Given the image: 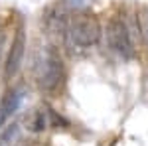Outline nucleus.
Here are the masks:
<instances>
[{"instance_id": "obj_1", "label": "nucleus", "mask_w": 148, "mask_h": 146, "mask_svg": "<svg viewBox=\"0 0 148 146\" xmlns=\"http://www.w3.org/2000/svg\"><path fill=\"white\" fill-rule=\"evenodd\" d=\"M36 79H38V87L47 95H53L63 87L65 65H63V59H61L57 49L46 47L42 51L40 61L36 65Z\"/></svg>"}, {"instance_id": "obj_7", "label": "nucleus", "mask_w": 148, "mask_h": 146, "mask_svg": "<svg viewBox=\"0 0 148 146\" xmlns=\"http://www.w3.org/2000/svg\"><path fill=\"white\" fill-rule=\"evenodd\" d=\"M47 126V119H46V112L40 111L38 114L34 117V123H32V130H36V132H40V130H44Z\"/></svg>"}, {"instance_id": "obj_5", "label": "nucleus", "mask_w": 148, "mask_h": 146, "mask_svg": "<svg viewBox=\"0 0 148 146\" xmlns=\"http://www.w3.org/2000/svg\"><path fill=\"white\" fill-rule=\"evenodd\" d=\"M20 99H22L20 91H6L4 93V97L0 99V128L8 123V119L20 107Z\"/></svg>"}, {"instance_id": "obj_4", "label": "nucleus", "mask_w": 148, "mask_h": 146, "mask_svg": "<svg viewBox=\"0 0 148 146\" xmlns=\"http://www.w3.org/2000/svg\"><path fill=\"white\" fill-rule=\"evenodd\" d=\"M24 53H26V32H24V28L20 26L16 30L14 38H12L10 49H8V57H6V63H4V77L6 79H12L20 71L22 61H24Z\"/></svg>"}, {"instance_id": "obj_3", "label": "nucleus", "mask_w": 148, "mask_h": 146, "mask_svg": "<svg viewBox=\"0 0 148 146\" xmlns=\"http://www.w3.org/2000/svg\"><path fill=\"white\" fill-rule=\"evenodd\" d=\"M107 42H109V47L113 51H116L125 59L134 57V44H132V38L128 32V26L123 18L113 16L107 22Z\"/></svg>"}, {"instance_id": "obj_6", "label": "nucleus", "mask_w": 148, "mask_h": 146, "mask_svg": "<svg viewBox=\"0 0 148 146\" xmlns=\"http://www.w3.org/2000/svg\"><path fill=\"white\" fill-rule=\"evenodd\" d=\"M138 30H140V34H142V40H144V44L148 47V6L142 8L140 12V20H138Z\"/></svg>"}, {"instance_id": "obj_2", "label": "nucleus", "mask_w": 148, "mask_h": 146, "mask_svg": "<svg viewBox=\"0 0 148 146\" xmlns=\"http://www.w3.org/2000/svg\"><path fill=\"white\" fill-rule=\"evenodd\" d=\"M101 24L93 14H79L67 24V36L77 47H91L101 40Z\"/></svg>"}]
</instances>
